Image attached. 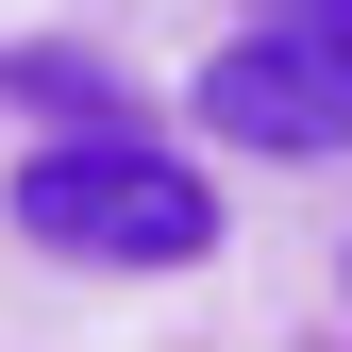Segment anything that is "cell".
Listing matches in <instances>:
<instances>
[{
  "label": "cell",
  "mask_w": 352,
  "mask_h": 352,
  "mask_svg": "<svg viewBox=\"0 0 352 352\" xmlns=\"http://www.w3.org/2000/svg\"><path fill=\"white\" fill-rule=\"evenodd\" d=\"M17 235L67 252V269H201L218 252V185L151 135H67L17 168Z\"/></svg>",
  "instance_id": "cell-1"
},
{
  "label": "cell",
  "mask_w": 352,
  "mask_h": 352,
  "mask_svg": "<svg viewBox=\"0 0 352 352\" xmlns=\"http://www.w3.org/2000/svg\"><path fill=\"white\" fill-rule=\"evenodd\" d=\"M201 135L269 151V168H319V151H352V84L302 34H235V51H201Z\"/></svg>",
  "instance_id": "cell-2"
},
{
  "label": "cell",
  "mask_w": 352,
  "mask_h": 352,
  "mask_svg": "<svg viewBox=\"0 0 352 352\" xmlns=\"http://www.w3.org/2000/svg\"><path fill=\"white\" fill-rule=\"evenodd\" d=\"M0 101H34V118H67V135H101L118 67H101V51H0Z\"/></svg>",
  "instance_id": "cell-3"
},
{
  "label": "cell",
  "mask_w": 352,
  "mask_h": 352,
  "mask_svg": "<svg viewBox=\"0 0 352 352\" xmlns=\"http://www.w3.org/2000/svg\"><path fill=\"white\" fill-rule=\"evenodd\" d=\"M285 34H302V51H319L336 84H352V0H302V17H285Z\"/></svg>",
  "instance_id": "cell-4"
}]
</instances>
